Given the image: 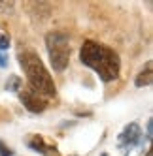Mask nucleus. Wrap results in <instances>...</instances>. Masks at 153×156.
<instances>
[{
  "mask_svg": "<svg viewBox=\"0 0 153 156\" xmlns=\"http://www.w3.org/2000/svg\"><path fill=\"white\" fill-rule=\"evenodd\" d=\"M80 60L98 73V77L104 83L115 81L119 77V68H121V62H119V55L102 45V43H96L93 40L83 41V45L80 49Z\"/></svg>",
  "mask_w": 153,
  "mask_h": 156,
  "instance_id": "nucleus-1",
  "label": "nucleus"
},
{
  "mask_svg": "<svg viewBox=\"0 0 153 156\" xmlns=\"http://www.w3.org/2000/svg\"><path fill=\"white\" fill-rule=\"evenodd\" d=\"M19 64L23 68L27 79H28V87L32 90H36L40 96L43 98H55L57 94V87L53 83V77L49 75L47 68L43 66V62L40 60V57L34 51H23L19 55Z\"/></svg>",
  "mask_w": 153,
  "mask_h": 156,
  "instance_id": "nucleus-2",
  "label": "nucleus"
},
{
  "mask_svg": "<svg viewBox=\"0 0 153 156\" xmlns=\"http://www.w3.org/2000/svg\"><path fill=\"white\" fill-rule=\"evenodd\" d=\"M46 47L51 66L55 72H62L70 62V41L62 32H49L46 36Z\"/></svg>",
  "mask_w": 153,
  "mask_h": 156,
  "instance_id": "nucleus-3",
  "label": "nucleus"
},
{
  "mask_svg": "<svg viewBox=\"0 0 153 156\" xmlns=\"http://www.w3.org/2000/svg\"><path fill=\"white\" fill-rule=\"evenodd\" d=\"M140 137H142L140 126L136 124V122H130V124L121 133H119V137H117V147H119V151H121L123 154H129L138 145Z\"/></svg>",
  "mask_w": 153,
  "mask_h": 156,
  "instance_id": "nucleus-4",
  "label": "nucleus"
},
{
  "mask_svg": "<svg viewBox=\"0 0 153 156\" xmlns=\"http://www.w3.org/2000/svg\"><path fill=\"white\" fill-rule=\"evenodd\" d=\"M19 98H21L23 105L30 111V113H42V111L47 107V100L43 96H40L36 90H32L30 87L21 88V90H19Z\"/></svg>",
  "mask_w": 153,
  "mask_h": 156,
  "instance_id": "nucleus-5",
  "label": "nucleus"
},
{
  "mask_svg": "<svg viewBox=\"0 0 153 156\" xmlns=\"http://www.w3.org/2000/svg\"><path fill=\"white\" fill-rule=\"evenodd\" d=\"M28 147L38 151V152H42L43 156H61L59 151H57V147H55V145H51V143H47L43 136H30Z\"/></svg>",
  "mask_w": 153,
  "mask_h": 156,
  "instance_id": "nucleus-6",
  "label": "nucleus"
},
{
  "mask_svg": "<svg viewBox=\"0 0 153 156\" xmlns=\"http://www.w3.org/2000/svg\"><path fill=\"white\" fill-rule=\"evenodd\" d=\"M149 83H151V64H147V66H146V70L138 73L134 85H136V87H147Z\"/></svg>",
  "mask_w": 153,
  "mask_h": 156,
  "instance_id": "nucleus-7",
  "label": "nucleus"
},
{
  "mask_svg": "<svg viewBox=\"0 0 153 156\" xmlns=\"http://www.w3.org/2000/svg\"><path fill=\"white\" fill-rule=\"evenodd\" d=\"M6 88L8 90H21V79L17 75H12L8 79V83H6Z\"/></svg>",
  "mask_w": 153,
  "mask_h": 156,
  "instance_id": "nucleus-8",
  "label": "nucleus"
},
{
  "mask_svg": "<svg viewBox=\"0 0 153 156\" xmlns=\"http://www.w3.org/2000/svg\"><path fill=\"white\" fill-rule=\"evenodd\" d=\"M8 47H9V38L6 34H0V51L8 53Z\"/></svg>",
  "mask_w": 153,
  "mask_h": 156,
  "instance_id": "nucleus-9",
  "label": "nucleus"
},
{
  "mask_svg": "<svg viewBox=\"0 0 153 156\" xmlns=\"http://www.w3.org/2000/svg\"><path fill=\"white\" fill-rule=\"evenodd\" d=\"M12 154H13V152H12V149L6 147L4 141H0V156H12Z\"/></svg>",
  "mask_w": 153,
  "mask_h": 156,
  "instance_id": "nucleus-10",
  "label": "nucleus"
},
{
  "mask_svg": "<svg viewBox=\"0 0 153 156\" xmlns=\"http://www.w3.org/2000/svg\"><path fill=\"white\" fill-rule=\"evenodd\" d=\"M8 66V53L0 51V68H6Z\"/></svg>",
  "mask_w": 153,
  "mask_h": 156,
  "instance_id": "nucleus-11",
  "label": "nucleus"
},
{
  "mask_svg": "<svg viewBox=\"0 0 153 156\" xmlns=\"http://www.w3.org/2000/svg\"><path fill=\"white\" fill-rule=\"evenodd\" d=\"M151 128H153V124H151V120L147 122V141H151Z\"/></svg>",
  "mask_w": 153,
  "mask_h": 156,
  "instance_id": "nucleus-12",
  "label": "nucleus"
},
{
  "mask_svg": "<svg viewBox=\"0 0 153 156\" xmlns=\"http://www.w3.org/2000/svg\"><path fill=\"white\" fill-rule=\"evenodd\" d=\"M102 156H108V154H106V152H104V154H102Z\"/></svg>",
  "mask_w": 153,
  "mask_h": 156,
  "instance_id": "nucleus-13",
  "label": "nucleus"
}]
</instances>
